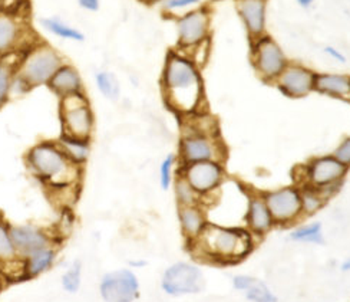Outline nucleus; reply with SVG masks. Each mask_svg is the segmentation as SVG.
Here are the masks:
<instances>
[{"instance_id": "f257e3e1", "label": "nucleus", "mask_w": 350, "mask_h": 302, "mask_svg": "<svg viewBox=\"0 0 350 302\" xmlns=\"http://www.w3.org/2000/svg\"><path fill=\"white\" fill-rule=\"evenodd\" d=\"M161 88L167 105L181 117L201 112L204 104V81L200 66L180 49L165 56Z\"/></svg>"}, {"instance_id": "f03ea898", "label": "nucleus", "mask_w": 350, "mask_h": 302, "mask_svg": "<svg viewBox=\"0 0 350 302\" xmlns=\"http://www.w3.org/2000/svg\"><path fill=\"white\" fill-rule=\"evenodd\" d=\"M254 244L256 238L245 227L210 222L196 242L187 244V249L206 262L232 265L244 261L253 252Z\"/></svg>"}, {"instance_id": "7ed1b4c3", "label": "nucleus", "mask_w": 350, "mask_h": 302, "mask_svg": "<svg viewBox=\"0 0 350 302\" xmlns=\"http://www.w3.org/2000/svg\"><path fill=\"white\" fill-rule=\"evenodd\" d=\"M25 163L31 175L52 193L79 189L82 168L64 154L56 140H43L27 150Z\"/></svg>"}, {"instance_id": "20e7f679", "label": "nucleus", "mask_w": 350, "mask_h": 302, "mask_svg": "<svg viewBox=\"0 0 350 302\" xmlns=\"http://www.w3.org/2000/svg\"><path fill=\"white\" fill-rule=\"evenodd\" d=\"M349 167L333 154L313 157L299 170L297 186H309L319 190L327 200L336 194L343 184Z\"/></svg>"}, {"instance_id": "39448f33", "label": "nucleus", "mask_w": 350, "mask_h": 302, "mask_svg": "<svg viewBox=\"0 0 350 302\" xmlns=\"http://www.w3.org/2000/svg\"><path fill=\"white\" fill-rule=\"evenodd\" d=\"M65 64L62 55L55 48L40 43L26 51L19 62L16 74L31 88L48 85L55 72Z\"/></svg>"}, {"instance_id": "423d86ee", "label": "nucleus", "mask_w": 350, "mask_h": 302, "mask_svg": "<svg viewBox=\"0 0 350 302\" xmlns=\"http://www.w3.org/2000/svg\"><path fill=\"white\" fill-rule=\"evenodd\" d=\"M59 118L62 136L91 140L95 115L85 92L59 98Z\"/></svg>"}, {"instance_id": "0eeeda50", "label": "nucleus", "mask_w": 350, "mask_h": 302, "mask_svg": "<svg viewBox=\"0 0 350 302\" xmlns=\"http://www.w3.org/2000/svg\"><path fill=\"white\" fill-rule=\"evenodd\" d=\"M227 149L220 134H202L185 129L178 144V160L181 164L198 162H226Z\"/></svg>"}, {"instance_id": "6e6552de", "label": "nucleus", "mask_w": 350, "mask_h": 302, "mask_svg": "<svg viewBox=\"0 0 350 302\" xmlns=\"http://www.w3.org/2000/svg\"><path fill=\"white\" fill-rule=\"evenodd\" d=\"M252 62L257 77L267 84H274L283 69L287 66L288 60L271 36L265 35L252 40Z\"/></svg>"}, {"instance_id": "1a4fd4ad", "label": "nucleus", "mask_w": 350, "mask_h": 302, "mask_svg": "<svg viewBox=\"0 0 350 302\" xmlns=\"http://www.w3.org/2000/svg\"><path fill=\"white\" fill-rule=\"evenodd\" d=\"M178 175H181L197 194L202 199H207L220 190V187L226 181V166L224 162H198L181 164L178 167Z\"/></svg>"}, {"instance_id": "9d476101", "label": "nucleus", "mask_w": 350, "mask_h": 302, "mask_svg": "<svg viewBox=\"0 0 350 302\" xmlns=\"http://www.w3.org/2000/svg\"><path fill=\"white\" fill-rule=\"evenodd\" d=\"M261 194L273 216L275 226L295 225L303 218L301 193L297 184L283 186Z\"/></svg>"}, {"instance_id": "9b49d317", "label": "nucleus", "mask_w": 350, "mask_h": 302, "mask_svg": "<svg viewBox=\"0 0 350 302\" xmlns=\"http://www.w3.org/2000/svg\"><path fill=\"white\" fill-rule=\"evenodd\" d=\"M206 286L204 273L196 264L175 262L168 266L161 278L163 291L171 297L198 294Z\"/></svg>"}, {"instance_id": "f8f14e48", "label": "nucleus", "mask_w": 350, "mask_h": 302, "mask_svg": "<svg viewBox=\"0 0 350 302\" xmlns=\"http://www.w3.org/2000/svg\"><path fill=\"white\" fill-rule=\"evenodd\" d=\"M99 292L105 302H134L139 297V281L131 269H116L102 277Z\"/></svg>"}, {"instance_id": "ddd939ff", "label": "nucleus", "mask_w": 350, "mask_h": 302, "mask_svg": "<svg viewBox=\"0 0 350 302\" xmlns=\"http://www.w3.org/2000/svg\"><path fill=\"white\" fill-rule=\"evenodd\" d=\"M317 72L299 62H290L274 81V86L288 98H304L314 91Z\"/></svg>"}, {"instance_id": "4468645a", "label": "nucleus", "mask_w": 350, "mask_h": 302, "mask_svg": "<svg viewBox=\"0 0 350 302\" xmlns=\"http://www.w3.org/2000/svg\"><path fill=\"white\" fill-rule=\"evenodd\" d=\"M178 49L187 52L210 39V13L206 8L191 10L177 21Z\"/></svg>"}, {"instance_id": "2eb2a0df", "label": "nucleus", "mask_w": 350, "mask_h": 302, "mask_svg": "<svg viewBox=\"0 0 350 302\" xmlns=\"http://www.w3.org/2000/svg\"><path fill=\"white\" fill-rule=\"evenodd\" d=\"M10 236L21 259H26L36 252L55 247L53 236L36 225H10Z\"/></svg>"}, {"instance_id": "dca6fc26", "label": "nucleus", "mask_w": 350, "mask_h": 302, "mask_svg": "<svg viewBox=\"0 0 350 302\" xmlns=\"http://www.w3.org/2000/svg\"><path fill=\"white\" fill-rule=\"evenodd\" d=\"M245 229L254 236L262 238L270 234L274 225L273 216L266 205L261 193H249L247 196V209L244 213Z\"/></svg>"}, {"instance_id": "f3484780", "label": "nucleus", "mask_w": 350, "mask_h": 302, "mask_svg": "<svg viewBox=\"0 0 350 302\" xmlns=\"http://www.w3.org/2000/svg\"><path fill=\"white\" fill-rule=\"evenodd\" d=\"M237 9L244 22L250 40L266 35V2L265 0H239Z\"/></svg>"}, {"instance_id": "a211bd4d", "label": "nucleus", "mask_w": 350, "mask_h": 302, "mask_svg": "<svg viewBox=\"0 0 350 302\" xmlns=\"http://www.w3.org/2000/svg\"><path fill=\"white\" fill-rule=\"evenodd\" d=\"M178 223L187 244L196 242L210 223L207 210L202 205L178 207Z\"/></svg>"}, {"instance_id": "6ab92c4d", "label": "nucleus", "mask_w": 350, "mask_h": 302, "mask_svg": "<svg viewBox=\"0 0 350 302\" xmlns=\"http://www.w3.org/2000/svg\"><path fill=\"white\" fill-rule=\"evenodd\" d=\"M48 88L59 98H64L83 92V81L79 71L72 64L65 62L51 78Z\"/></svg>"}, {"instance_id": "aec40b11", "label": "nucleus", "mask_w": 350, "mask_h": 302, "mask_svg": "<svg viewBox=\"0 0 350 302\" xmlns=\"http://www.w3.org/2000/svg\"><path fill=\"white\" fill-rule=\"evenodd\" d=\"M23 23L13 14L0 13V55L16 52L25 39Z\"/></svg>"}, {"instance_id": "412c9836", "label": "nucleus", "mask_w": 350, "mask_h": 302, "mask_svg": "<svg viewBox=\"0 0 350 302\" xmlns=\"http://www.w3.org/2000/svg\"><path fill=\"white\" fill-rule=\"evenodd\" d=\"M314 91L350 103V75L336 74V72L317 74Z\"/></svg>"}, {"instance_id": "4be33fe9", "label": "nucleus", "mask_w": 350, "mask_h": 302, "mask_svg": "<svg viewBox=\"0 0 350 302\" xmlns=\"http://www.w3.org/2000/svg\"><path fill=\"white\" fill-rule=\"evenodd\" d=\"M64 154L78 167H83L91 155V140H81L62 136L56 140Z\"/></svg>"}, {"instance_id": "5701e85b", "label": "nucleus", "mask_w": 350, "mask_h": 302, "mask_svg": "<svg viewBox=\"0 0 350 302\" xmlns=\"http://www.w3.org/2000/svg\"><path fill=\"white\" fill-rule=\"evenodd\" d=\"M56 247H51L31 255L23 261V277L25 278H35L40 273L51 269L56 261Z\"/></svg>"}, {"instance_id": "b1692460", "label": "nucleus", "mask_w": 350, "mask_h": 302, "mask_svg": "<svg viewBox=\"0 0 350 302\" xmlns=\"http://www.w3.org/2000/svg\"><path fill=\"white\" fill-rule=\"evenodd\" d=\"M13 52L3 55L2 62H0V110H2L8 103L12 92V82L14 75H16V71L19 66V61H13Z\"/></svg>"}, {"instance_id": "393cba45", "label": "nucleus", "mask_w": 350, "mask_h": 302, "mask_svg": "<svg viewBox=\"0 0 350 302\" xmlns=\"http://www.w3.org/2000/svg\"><path fill=\"white\" fill-rule=\"evenodd\" d=\"M288 239L291 242H296V243L322 244L325 242L323 226L320 222H310V223L296 226L288 234Z\"/></svg>"}, {"instance_id": "a878e982", "label": "nucleus", "mask_w": 350, "mask_h": 302, "mask_svg": "<svg viewBox=\"0 0 350 302\" xmlns=\"http://www.w3.org/2000/svg\"><path fill=\"white\" fill-rule=\"evenodd\" d=\"M172 189L175 201H177V207L202 205V199L197 194L191 184H189L181 175H178V173L172 183Z\"/></svg>"}, {"instance_id": "bb28decb", "label": "nucleus", "mask_w": 350, "mask_h": 302, "mask_svg": "<svg viewBox=\"0 0 350 302\" xmlns=\"http://www.w3.org/2000/svg\"><path fill=\"white\" fill-rule=\"evenodd\" d=\"M18 261H21V257L13 247L10 225L3 218V214H0V265H9Z\"/></svg>"}, {"instance_id": "cd10ccee", "label": "nucleus", "mask_w": 350, "mask_h": 302, "mask_svg": "<svg viewBox=\"0 0 350 302\" xmlns=\"http://www.w3.org/2000/svg\"><path fill=\"white\" fill-rule=\"evenodd\" d=\"M98 91L109 101H118L121 95V85L118 78L111 71H99L95 75Z\"/></svg>"}, {"instance_id": "c85d7f7f", "label": "nucleus", "mask_w": 350, "mask_h": 302, "mask_svg": "<svg viewBox=\"0 0 350 302\" xmlns=\"http://www.w3.org/2000/svg\"><path fill=\"white\" fill-rule=\"evenodd\" d=\"M40 23L48 32H51L52 35H55L57 38H62L66 40H74V42H82L85 39L83 34L79 31V29L72 27L57 18L40 19Z\"/></svg>"}, {"instance_id": "c756f323", "label": "nucleus", "mask_w": 350, "mask_h": 302, "mask_svg": "<svg viewBox=\"0 0 350 302\" xmlns=\"http://www.w3.org/2000/svg\"><path fill=\"white\" fill-rule=\"evenodd\" d=\"M301 193V210L303 216L309 218V216L316 214L317 212L322 210L325 205L327 203V199L320 193L319 190L313 189L309 186H299Z\"/></svg>"}, {"instance_id": "7c9ffc66", "label": "nucleus", "mask_w": 350, "mask_h": 302, "mask_svg": "<svg viewBox=\"0 0 350 302\" xmlns=\"http://www.w3.org/2000/svg\"><path fill=\"white\" fill-rule=\"evenodd\" d=\"M178 173V155L168 154L159 164V186L163 190H170Z\"/></svg>"}, {"instance_id": "2f4dec72", "label": "nucleus", "mask_w": 350, "mask_h": 302, "mask_svg": "<svg viewBox=\"0 0 350 302\" xmlns=\"http://www.w3.org/2000/svg\"><path fill=\"white\" fill-rule=\"evenodd\" d=\"M81 279H82V264L81 261H75L64 273L62 277L64 290L70 294L78 292L81 286Z\"/></svg>"}, {"instance_id": "473e14b6", "label": "nucleus", "mask_w": 350, "mask_h": 302, "mask_svg": "<svg viewBox=\"0 0 350 302\" xmlns=\"http://www.w3.org/2000/svg\"><path fill=\"white\" fill-rule=\"evenodd\" d=\"M245 297L252 302H279L270 288L260 279H256V282L245 291Z\"/></svg>"}, {"instance_id": "72a5a7b5", "label": "nucleus", "mask_w": 350, "mask_h": 302, "mask_svg": "<svg viewBox=\"0 0 350 302\" xmlns=\"http://www.w3.org/2000/svg\"><path fill=\"white\" fill-rule=\"evenodd\" d=\"M332 154L336 157L342 164H345L346 167H350V137L343 138L342 142L336 149H334Z\"/></svg>"}, {"instance_id": "f704fd0d", "label": "nucleus", "mask_w": 350, "mask_h": 302, "mask_svg": "<svg viewBox=\"0 0 350 302\" xmlns=\"http://www.w3.org/2000/svg\"><path fill=\"white\" fill-rule=\"evenodd\" d=\"M25 0H0V13L13 14L18 13Z\"/></svg>"}, {"instance_id": "c9c22d12", "label": "nucleus", "mask_w": 350, "mask_h": 302, "mask_svg": "<svg viewBox=\"0 0 350 302\" xmlns=\"http://www.w3.org/2000/svg\"><path fill=\"white\" fill-rule=\"evenodd\" d=\"M256 279L257 278L250 277V275H236L234 278H232V286H234L237 291L245 292L256 282Z\"/></svg>"}, {"instance_id": "e433bc0d", "label": "nucleus", "mask_w": 350, "mask_h": 302, "mask_svg": "<svg viewBox=\"0 0 350 302\" xmlns=\"http://www.w3.org/2000/svg\"><path fill=\"white\" fill-rule=\"evenodd\" d=\"M200 0H167L165 2V8L168 10H174V9H184L188 6H193L196 3H198Z\"/></svg>"}, {"instance_id": "4c0bfd02", "label": "nucleus", "mask_w": 350, "mask_h": 302, "mask_svg": "<svg viewBox=\"0 0 350 302\" xmlns=\"http://www.w3.org/2000/svg\"><path fill=\"white\" fill-rule=\"evenodd\" d=\"M325 53L330 58V60H333L334 62H339V64H345L346 62V55L342 51H339L338 48L326 47L325 48Z\"/></svg>"}, {"instance_id": "58836bf2", "label": "nucleus", "mask_w": 350, "mask_h": 302, "mask_svg": "<svg viewBox=\"0 0 350 302\" xmlns=\"http://www.w3.org/2000/svg\"><path fill=\"white\" fill-rule=\"evenodd\" d=\"M78 3L82 9L96 12L99 9V0H78Z\"/></svg>"}, {"instance_id": "ea45409f", "label": "nucleus", "mask_w": 350, "mask_h": 302, "mask_svg": "<svg viewBox=\"0 0 350 302\" xmlns=\"http://www.w3.org/2000/svg\"><path fill=\"white\" fill-rule=\"evenodd\" d=\"M340 269L343 272H350V256L346 259V261H343V264L340 265Z\"/></svg>"}, {"instance_id": "a19ab883", "label": "nucleus", "mask_w": 350, "mask_h": 302, "mask_svg": "<svg viewBox=\"0 0 350 302\" xmlns=\"http://www.w3.org/2000/svg\"><path fill=\"white\" fill-rule=\"evenodd\" d=\"M297 3L300 6H303V8H308V6H310L313 3V0H297Z\"/></svg>"}, {"instance_id": "79ce46f5", "label": "nucleus", "mask_w": 350, "mask_h": 302, "mask_svg": "<svg viewBox=\"0 0 350 302\" xmlns=\"http://www.w3.org/2000/svg\"><path fill=\"white\" fill-rule=\"evenodd\" d=\"M2 58H3V55H0V62H2Z\"/></svg>"}, {"instance_id": "37998d69", "label": "nucleus", "mask_w": 350, "mask_h": 302, "mask_svg": "<svg viewBox=\"0 0 350 302\" xmlns=\"http://www.w3.org/2000/svg\"><path fill=\"white\" fill-rule=\"evenodd\" d=\"M154 2H155V0H154Z\"/></svg>"}]
</instances>
